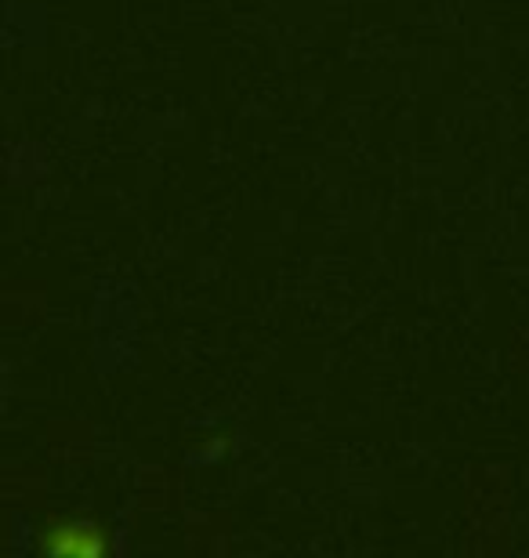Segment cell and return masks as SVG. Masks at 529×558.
<instances>
[{
    "label": "cell",
    "mask_w": 529,
    "mask_h": 558,
    "mask_svg": "<svg viewBox=\"0 0 529 558\" xmlns=\"http://www.w3.org/2000/svg\"><path fill=\"white\" fill-rule=\"evenodd\" d=\"M106 548H109V541L98 522L62 519V522H51V526L40 533V551L59 555V558H98V555H106Z\"/></svg>",
    "instance_id": "6da1fadb"
}]
</instances>
